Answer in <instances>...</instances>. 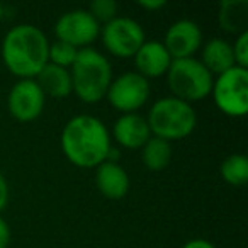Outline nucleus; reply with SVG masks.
Returning a JSON list of instances; mask_svg holds the SVG:
<instances>
[{
    "instance_id": "21",
    "label": "nucleus",
    "mask_w": 248,
    "mask_h": 248,
    "mask_svg": "<svg viewBox=\"0 0 248 248\" xmlns=\"http://www.w3.org/2000/svg\"><path fill=\"white\" fill-rule=\"evenodd\" d=\"M89 12L99 24L100 22L107 24L114 17H117V2L116 0H93L89 7Z\"/></svg>"
},
{
    "instance_id": "18",
    "label": "nucleus",
    "mask_w": 248,
    "mask_h": 248,
    "mask_svg": "<svg viewBox=\"0 0 248 248\" xmlns=\"http://www.w3.org/2000/svg\"><path fill=\"white\" fill-rule=\"evenodd\" d=\"M141 156L146 169L152 172H160V170L169 167L170 158H172V146L165 140L152 136L141 146Z\"/></svg>"
},
{
    "instance_id": "1",
    "label": "nucleus",
    "mask_w": 248,
    "mask_h": 248,
    "mask_svg": "<svg viewBox=\"0 0 248 248\" xmlns=\"http://www.w3.org/2000/svg\"><path fill=\"white\" fill-rule=\"evenodd\" d=\"M62 150L75 167L97 169L107 160L110 135L99 117L80 114L65 124L62 131Z\"/></svg>"
},
{
    "instance_id": "3",
    "label": "nucleus",
    "mask_w": 248,
    "mask_h": 248,
    "mask_svg": "<svg viewBox=\"0 0 248 248\" xmlns=\"http://www.w3.org/2000/svg\"><path fill=\"white\" fill-rule=\"evenodd\" d=\"M70 75L73 92L85 104H95L106 99L107 89L112 82L109 60L93 48L80 49Z\"/></svg>"
},
{
    "instance_id": "13",
    "label": "nucleus",
    "mask_w": 248,
    "mask_h": 248,
    "mask_svg": "<svg viewBox=\"0 0 248 248\" xmlns=\"http://www.w3.org/2000/svg\"><path fill=\"white\" fill-rule=\"evenodd\" d=\"M112 136L123 148L126 150H138L152 138L146 117L140 116L138 112L123 114L114 123Z\"/></svg>"
},
{
    "instance_id": "5",
    "label": "nucleus",
    "mask_w": 248,
    "mask_h": 248,
    "mask_svg": "<svg viewBox=\"0 0 248 248\" xmlns=\"http://www.w3.org/2000/svg\"><path fill=\"white\" fill-rule=\"evenodd\" d=\"M167 82L170 92L173 93L172 97L190 104L209 95L214 78L206 70V66L192 56V58L172 60L167 72Z\"/></svg>"
},
{
    "instance_id": "2",
    "label": "nucleus",
    "mask_w": 248,
    "mask_h": 248,
    "mask_svg": "<svg viewBox=\"0 0 248 248\" xmlns=\"http://www.w3.org/2000/svg\"><path fill=\"white\" fill-rule=\"evenodd\" d=\"M48 49L49 41L41 29L32 24H19L5 34L2 60L19 80L34 78L48 63Z\"/></svg>"
},
{
    "instance_id": "7",
    "label": "nucleus",
    "mask_w": 248,
    "mask_h": 248,
    "mask_svg": "<svg viewBox=\"0 0 248 248\" xmlns=\"http://www.w3.org/2000/svg\"><path fill=\"white\" fill-rule=\"evenodd\" d=\"M100 36L107 51L117 58H133L146 41L145 31L138 21L119 16L100 28Z\"/></svg>"
},
{
    "instance_id": "4",
    "label": "nucleus",
    "mask_w": 248,
    "mask_h": 248,
    "mask_svg": "<svg viewBox=\"0 0 248 248\" xmlns=\"http://www.w3.org/2000/svg\"><path fill=\"white\" fill-rule=\"evenodd\" d=\"M146 123L152 136L165 141L187 138L196 129L197 114L192 106L175 97H162L150 109Z\"/></svg>"
},
{
    "instance_id": "17",
    "label": "nucleus",
    "mask_w": 248,
    "mask_h": 248,
    "mask_svg": "<svg viewBox=\"0 0 248 248\" xmlns=\"http://www.w3.org/2000/svg\"><path fill=\"white\" fill-rule=\"evenodd\" d=\"M217 22L221 29L231 34H241L248 26V2L247 0H223L219 4Z\"/></svg>"
},
{
    "instance_id": "22",
    "label": "nucleus",
    "mask_w": 248,
    "mask_h": 248,
    "mask_svg": "<svg viewBox=\"0 0 248 248\" xmlns=\"http://www.w3.org/2000/svg\"><path fill=\"white\" fill-rule=\"evenodd\" d=\"M233 46V56H234V65L240 68H247L248 66V31L241 32L236 36V41Z\"/></svg>"
},
{
    "instance_id": "25",
    "label": "nucleus",
    "mask_w": 248,
    "mask_h": 248,
    "mask_svg": "<svg viewBox=\"0 0 248 248\" xmlns=\"http://www.w3.org/2000/svg\"><path fill=\"white\" fill-rule=\"evenodd\" d=\"M138 5L146 11H158V9L165 7L163 0H138Z\"/></svg>"
},
{
    "instance_id": "16",
    "label": "nucleus",
    "mask_w": 248,
    "mask_h": 248,
    "mask_svg": "<svg viewBox=\"0 0 248 248\" xmlns=\"http://www.w3.org/2000/svg\"><path fill=\"white\" fill-rule=\"evenodd\" d=\"M199 62L206 66V70L211 75L213 73L221 75V73L236 66L234 65L233 46L226 39H221V38H213L204 45L202 56H201Z\"/></svg>"
},
{
    "instance_id": "10",
    "label": "nucleus",
    "mask_w": 248,
    "mask_h": 248,
    "mask_svg": "<svg viewBox=\"0 0 248 248\" xmlns=\"http://www.w3.org/2000/svg\"><path fill=\"white\" fill-rule=\"evenodd\" d=\"M46 95L34 78H24L14 83L7 97L9 112L21 123H31L41 116L45 109Z\"/></svg>"
},
{
    "instance_id": "27",
    "label": "nucleus",
    "mask_w": 248,
    "mask_h": 248,
    "mask_svg": "<svg viewBox=\"0 0 248 248\" xmlns=\"http://www.w3.org/2000/svg\"><path fill=\"white\" fill-rule=\"evenodd\" d=\"M2 17H4V7H2V4H0V21H2Z\"/></svg>"
},
{
    "instance_id": "9",
    "label": "nucleus",
    "mask_w": 248,
    "mask_h": 248,
    "mask_svg": "<svg viewBox=\"0 0 248 248\" xmlns=\"http://www.w3.org/2000/svg\"><path fill=\"white\" fill-rule=\"evenodd\" d=\"M58 41L68 43L77 49L89 48L100 34V24L85 9L65 12L55 24Z\"/></svg>"
},
{
    "instance_id": "8",
    "label": "nucleus",
    "mask_w": 248,
    "mask_h": 248,
    "mask_svg": "<svg viewBox=\"0 0 248 248\" xmlns=\"http://www.w3.org/2000/svg\"><path fill=\"white\" fill-rule=\"evenodd\" d=\"M152 92L150 82L136 72H126L114 78L107 89L106 99L123 114H131L141 109Z\"/></svg>"
},
{
    "instance_id": "12",
    "label": "nucleus",
    "mask_w": 248,
    "mask_h": 248,
    "mask_svg": "<svg viewBox=\"0 0 248 248\" xmlns=\"http://www.w3.org/2000/svg\"><path fill=\"white\" fill-rule=\"evenodd\" d=\"M133 58L136 73L145 77L146 80L165 75L172 63V56L169 55L162 41H145Z\"/></svg>"
},
{
    "instance_id": "14",
    "label": "nucleus",
    "mask_w": 248,
    "mask_h": 248,
    "mask_svg": "<svg viewBox=\"0 0 248 248\" xmlns=\"http://www.w3.org/2000/svg\"><path fill=\"white\" fill-rule=\"evenodd\" d=\"M95 186L107 199H123L129 190V175L119 163L106 160L95 170Z\"/></svg>"
},
{
    "instance_id": "26",
    "label": "nucleus",
    "mask_w": 248,
    "mask_h": 248,
    "mask_svg": "<svg viewBox=\"0 0 248 248\" xmlns=\"http://www.w3.org/2000/svg\"><path fill=\"white\" fill-rule=\"evenodd\" d=\"M182 248H216L211 241L202 240V238H196V240H190L184 245Z\"/></svg>"
},
{
    "instance_id": "23",
    "label": "nucleus",
    "mask_w": 248,
    "mask_h": 248,
    "mask_svg": "<svg viewBox=\"0 0 248 248\" xmlns=\"http://www.w3.org/2000/svg\"><path fill=\"white\" fill-rule=\"evenodd\" d=\"M11 241V228L4 217H0V248H7Z\"/></svg>"
},
{
    "instance_id": "15",
    "label": "nucleus",
    "mask_w": 248,
    "mask_h": 248,
    "mask_svg": "<svg viewBox=\"0 0 248 248\" xmlns=\"http://www.w3.org/2000/svg\"><path fill=\"white\" fill-rule=\"evenodd\" d=\"M34 80L45 95L55 97V99H65L73 92L70 70L56 66L53 63H46L41 72L34 77Z\"/></svg>"
},
{
    "instance_id": "20",
    "label": "nucleus",
    "mask_w": 248,
    "mask_h": 248,
    "mask_svg": "<svg viewBox=\"0 0 248 248\" xmlns=\"http://www.w3.org/2000/svg\"><path fill=\"white\" fill-rule=\"evenodd\" d=\"M78 51L80 49H77L75 46L56 39L55 43H49L48 63H53V65H56V66H62V68H72L77 56H78Z\"/></svg>"
},
{
    "instance_id": "19",
    "label": "nucleus",
    "mask_w": 248,
    "mask_h": 248,
    "mask_svg": "<svg viewBox=\"0 0 248 248\" xmlns=\"http://www.w3.org/2000/svg\"><path fill=\"white\" fill-rule=\"evenodd\" d=\"M221 177L230 186H245L248 182V158L245 155H230L221 163Z\"/></svg>"
},
{
    "instance_id": "11",
    "label": "nucleus",
    "mask_w": 248,
    "mask_h": 248,
    "mask_svg": "<svg viewBox=\"0 0 248 248\" xmlns=\"http://www.w3.org/2000/svg\"><path fill=\"white\" fill-rule=\"evenodd\" d=\"M163 46L167 48L172 60L192 58V55L201 48L202 43V31L199 24L190 19L175 21L165 32Z\"/></svg>"
},
{
    "instance_id": "24",
    "label": "nucleus",
    "mask_w": 248,
    "mask_h": 248,
    "mask_svg": "<svg viewBox=\"0 0 248 248\" xmlns=\"http://www.w3.org/2000/svg\"><path fill=\"white\" fill-rule=\"evenodd\" d=\"M9 202V184L5 180V177L0 173V213L5 209Z\"/></svg>"
},
{
    "instance_id": "6",
    "label": "nucleus",
    "mask_w": 248,
    "mask_h": 248,
    "mask_svg": "<svg viewBox=\"0 0 248 248\" xmlns=\"http://www.w3.org/2000/svg\"><path fill=\"white\" fill-rule=\"evenodd\" d=\"M213 99L216 107L230 117H243L248 112V70L233 66L217 75L213 82Z\"/></svg>"
}]
</instances>
